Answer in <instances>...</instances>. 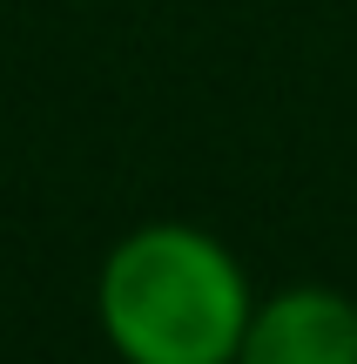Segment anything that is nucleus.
Listing matches in <instances>:
<instances>
[{
  "label": "nucleus",
  "instance_id": "nucleus-1",
  "mask_svg": "<svg viewBox=\"0 0 357 364\" xmlns=\"http://www.w3.org/2000/svg\"><path fill=\"white\" fill-rule=\"evenodd\" d=\"M250 317L243 257L182 216L135 223L94 270V324L121 364H236Z\"/></svg>",
  "mask_w": 357,
  "mask_h": 364
},
{
  "label": "nucleus",
  "instance_id": "nucleus-2",
  "mask_svg": "<svg viewBox=\"0 0 357 364\" xmlns=\"http://www.w3.org/2000/svg\"><path fill=\"white\" fill-rule=\"evenodd\" d=\"M236 364H357V297L337 284H283L256 297Z\"/></svg>",
  "mask_w": 357,
  "mask_h": 364
}]
</instances>
